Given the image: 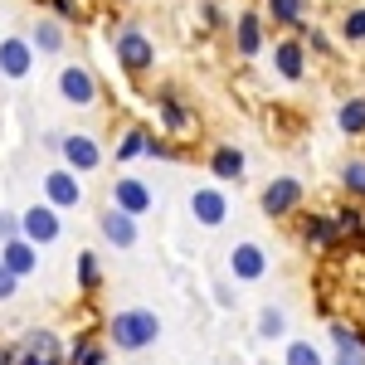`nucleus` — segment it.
Masks as SVG:
<instances>
[{
    "instance_id": "obj_1",
    "label": "nucleus",
    "mask_w": 365,
    "mask_h": 365,
    "mask_svg": "<svg viewBox=\"0 0 365 365\" xmlns=\"http://www.w3.org/2000/svg\"><path fill=\"white\" fill-rule=\"evenodd\" d=\"M108 341H113L117 351L137 356V351H146V346L161 341V317L151 307H122V312L108 317Z\"/></svg>"
},
{
    "instance_id": "obj_2",
    "label": "nucleus",
    "mask_w": 365,
    "mask_h": 365,
    "mask_svg": "<svg viewBox=\"0 0 365 365\" xmlns=\"http://www.w3.org/2000/svg\"><path fill=\"white\" fill-rule=\"evenodd\" d=\"M113 54H117V63H122V73L141 78V73L156 68V39H151L137 20H122V25L113 29Z\"/></svg>"
},
{
    "instance_id": "obj_3",
    "label": "nucleus",
    "mask_w": 365,
    "mask_h": 365,
    "mask_svg": "<svg viewBox=\"0 0 365 365\" xmlns=\"http://www.w3.org/2000/svg\"><path fill=\"white\" fill-rule=\"evenodd\" d=\"M302 200H307V185H302L297 175H273V180L263 185V195H258V210H263L268 220H287V215L302 210Z\"/></svg>"
},
{
    "instance_id": "obj_4",
    "label": "nucleus",
    "mask_w": 365,
    "mask_h": 365,
    "mask_svg": "<svg viewBox=\"0 0 365 365\" xmlns=\"http://www.w3.org/2000/svg\"><path fill=\"white\" fill-rule=\"evenodd\" d=\"M20 239H29L34 249H49L63 239V215H58L54 205H44V200H34L29 210H20Z\"/></svg>"
},
{
    "instance_id": "obj_5",
    "label": "nucleus",
    "mask_w": 365,
    "mask_h": 365,
    "mask_svg": "<svg viewBox=\"0 0 365 365\" xmlns=\"http://www.w3.org/2000/svg\"><path fill=\"white\" fill-rule=\"evenodd\" d=\"M98 73L88 68V63H63L58 68V98L68 103V108H93L98 103Z\"/></svg>"
},
{
    "instance_id": "obj_6",
    "label": "nucleus",
    "mask_w": 365,
    "mask_h": 365,
    "mask_svg": "<svg viewBox=\"0 0 365 365\" xmlns=\"http://www.w3.org/2000/svg\"><path fill=\"white\" fill-rule=\"evenodd\" d=\"M39 185H44V205H54L58 215H63V210H78V205H83V175H73L68 166H49Z\"/></svg>"
},
{
    "instance_id": "obj_7",
    "label": "nucleus",
    "mask_w": 365,
    "mask_h": 365,
    "mask_svg": "<svg viewBox=\"0 0 365 365\" xmlns=\"http://www.w3.org/2000/svg\"><path fill=\"white\" fill-rule=\"evenodd\" d=\"M58 161L73 170V175H93L103 166V146L93 132H63V146H58Z\"/></svg>"
},
{
    "instance_id": "obj_8",
    "label": "nucleus",
    "mask_w": 365,
    "mask_h": 365,
    "mask_svg": "<svg viewBox=\"0 0 365 365\" xmlns=\"http://www.w3.org/2000/svg\"><path fill=\"white\" fill-rule=\"evenodd\" d=\"M273 73L282 83H302L307 78V44H302V34L273 39Z\"/></svg>"
},
{
    "instance_id": "obj_9",
    "label": "nucleus",
    "mask_w": 365,
    "mask_h": 365,
    "mask_svg": "<svg viewBox=\"0 0 365 365\" xmlns=\"http://www.w3.org/2000/svg\"><path fill=\"white\" fill-rule=\"evenodd\" d=\"M229 278L234 282H263L268 278V249L253 244V239H239L229 249Z\"/></svg>"
},
{
    "instance_id": "obj_10",
    "label": "nucleus",
    "mask_w": 365,
    "mask_h": 365,
    "mask_svg": "<svg viewBox=\"0 0 365 365\" xmlns=\"http://www.w3.org/2000/svg\"><path fill=\"white\" fill-rule=\"evenodd\" d=\"M268 44V20L258 10H239L234 15V54L239 58H258Z\"/></svg>"
},
{
    "instance_id": "obj_11",
    "label": "nucleus",
    "mask_w": 365,
    "mask_h": 365,
    "mask_svg": "<svg viewBox=\"0 0 365 365\" xmlns=\"http://www.w3.org/2000/svg\"><path fill=\"white\" fill-rule=\"evenodd\" d=\"M29 73H34V49H29V39L25 34H5V39H0V78L25 83Z\"/></svg>"
},
{
    "instance_id": "obj_12",
    "label": "nucleus",
    "mask_w": 365,
    "mask_h": 365,
    "mask_svg": "<svg viewBox=\"0 0 365 365\" xmlns=\"http://www.w3.org/2000/svg\"><path fill=\"white\" fill-rule=\"evenodd\" d=\"M151 205H156V195H151L146 180H137V175H117L113 180V210L141 220V215H151Z\"/></svg>"
},
{
    "instance_id": "obj_13",
    "label": "nucleus",
    "mask_w": 365,
    "mask_h": 365,
    "mask_svg": "<svg viewBox=\"0 0 365 365\" xmlns=\"http://www.w3.org/2000/svg\"><path fill=\"white\" fill-rule=\"evenodd\" d=\"M190 220L205 229H220L229 220V195L220 185H195L190 190Z\"/></svg>"
},
{
    "instance_id": "obj_14",
    "label": "nucleus",
    "mask_w": 365,
    "mask_h": 365,
    "mask_svg": "<svg viewBox=\"0 0 365 365\" xmlns=\"http://www.w3.org/2000/svg\"><path fill=\"white\" fill-rule=\"evenodd\" d=\"M98 234H103V239H108L113 249H122V253L137 249V239H141L137 220H132V215H122V210H113V205H108V210L98 215Z\"/></svg>"
},
{
    "instance_id": "obj_15",
    "label": "nucleus",
    "mask_w": 365,
    "mask_h": 365,
    "mask_svg": "<svg viewBox=\"0 0 365 365\" xmlns=\"http://www.w3.org/2000/svg\"><path fill=\"white\" fill-rule=\"evenodd\" d=\"M29 49L34 54H63L68 49V29H63V20H54V15H39L34 25H29Z\"/></svg>"
},
{
    "instance_id": "obj_16",
    "label": "nucleus",
    "mask_w": 365,
    "mask_h": 365,
    "mask_svg": "<svg viewBox=\"0 0 365 365\" xmlns=\"http://www.w3.org/2000/svg\"><path fill=\"white\" fill-rule=\"evenodd\" d=\"M244 170H249V156H244V151H239V146H215V151H210V175H215V180H220V185H239V180H244Z\"/></svg>"
},
{
    "instance_id": "obj_17",
    "label": "nucleus",
    "mask_w": 365,
    "mask_h": 365,
    "mask_svg": "<svg viewBox=\"0 0 365 365\" xmlns=\"http://www.w3.org/2000/svg\"><path fill=\"white\" fill-rule=\"evenodd\" d=\"M156 117H161V132H166V137H185V132L195 127V122H190V113H185V103H180L170 88H161V93H156Z\"/></svg>"
},
{
    "instance_id": "obj_18",
    "label": "nucleus",
    "mask_w": 365,
    "mask_h": 365,
    "mask_svg": "<svg viewBox=\"0 0 365 365\" xmlns=\"http://www.w3.org/2000/svg\"><path fill=\"white\" fill-rule=\"evenodd\" d=\"M0 268H10L15 278H29V273H39V249L29 239H10V244H0Z\"/></svg>"
},
{
    "instance_id": "obj_19",
    "label": "nucleus",
    "mask_w": 365,
    "mask_h": 365,
    "mask_svg": "<svg viewBox=\"0 0 365 365\" xmlns=\"http://www.w3.org/2000/svg\"><path fill=\"white\" fill-rule=\"evenodd\" d=\"M297 239H302L307 249H336V244H341L336 220H331V215H302V225H297Z\"/></svg>"
},
{
    "instance_id": "obj_20",
    "label": "nucleus",
    "mask_w": 365,
    "mask_h": 365,
    "mask_svg": "<svg viewBox=\"0 0 365 365\" xmlns=\"http://www.w3.org/2000/svg\"><path fill=\"white\" fill-rule=\"evenodd\" d=\"M20 351L25 356H39V361H68V351H63V341H58V331H49V327H29L25 341H20Z\"/></svg>"
},
{
    "instance_id": "obj_21",
    "label": "nucleus",
    "mask_w": 365,
    "mask_h": 365,
    "mask_svg": "<svg viewBox=\"0 0 365 365\" xmlns=\"http://www.w3.org/2000/svg\"><path fill=\"white\" fill-rule=\"evenodd\" d=\"M268 20L292 34H307V0H268Z\"/></svg>"
},
{
    "instance_id": "obj_22",
    "label": "nucleus",
    "mask_w": 365,
    "mask_h": 365,
    "mask_svg": "<svg viewBox=\"0 0 365 365\" xmlns=\"http://www.w3.org/2000/svg\"><path fill=\"white\" fill-rule=\"evenodd\" d=\"M331 220H336L341 244H346V239L365 244V210H361V205H341V210H331Z\"/></svg>"
},
{
    "instance_id": "obj_23",
    "label": "nucleus",
    "mask_w": 365,
    "mask_h": 365,
    "mask_svg": "<svg viewBox=\"0 0 365 365\" xmlns=\"http://www.w3.org/2000/svg\"><path fill=\"white\" fill-rule=\"evenodd\" d=\"M336 127L346 137H365V98H346L336 108Z\"/></svg>"
},
{
    "instance_id": "obj_24",
    "label": "nucleus",
    "mask_w": 365,
    "mask_h": 365,
    "mask_svg": "<svg viewBox=\"0 0 365 365\" xmlns=\"http://www.w3.org/2000/svg\"><path fill=\"white\" fill-rule=\"evenodd\" d=\"M63 365H108V346L93 336H78L73 346H68V361Z\"/></svg>"
},
{
    "instance_id": "obj_25",
    "label": "nucleus",
    "mask_w": 365,
    "mask_h": 365,
    "mask_svg": "<svg viewBox=\"0 0 365 365\" xmlns=\"http://www.w3.org/2000/svg\"><path fill=\"white\" fill-rule=\"evenodd\" d=\"M146 137H151V132H141V127H127V132H122V137H117V161H122V166H127V161H141V156H146Z\"/></svg>"
},
{
    "instance_id": "obj_26",
    "label": "nucleus",
    "mask_w": 365,
    "mask_h": 365,
    "mask_svg": "<svg viewBox=\"0 0 365 365\" xmlns=\"http://www.w3.org/2000/svg\"><path fill=\"white\" fill-rule=\"evenodd\" d=\"M253 331H258V341H282V336H287V312H282V307H263Z\"/></svg>"
},
{
    "instance_id": "obj_27",
    "label": "nucleus",
    "mask_w": 365,
    "mask_h": 365,
    "mask_svg": "<svg viewBox=\"0 0 365 365\" xmlns=\"http://www.w3.org/2000/svg\"><path fill=\"white\" fill-rule=\"evenodd\" d=\"M78 287H83L88 297L103 287V263H98V253H93V249H78Z\"/></svg>"
},
{
    "instance_id": "obj_28",
    "label": "nucleus",
    "mask_w": 365,
    "mask_h": 365,
    "mask_svg": "<svg viewBox=\"0 0 365 365\" xmlns=\"http://www.w3.org/2000/svg\"><path fill=\"white\" fill-rule=\"evenodd\" d=\"M341 190L351 200H365V156H351V161L341 166Z\"/></svg>"
},
{
    "instance_id": "obj_29",
    "label": "nucleus",
    "mask_w": 365,
    "mask_h": 365,
    "mask_svg": "<svg viewBox=\"0 0 365 365\" xmlns=\"http://www.w3.org/2000/svg\"><path fill=\"white\" fill-rule=\"evenodd\" d=\"M282 365H327V356L312 341H287L282 346Z\"/></svg>"
},
{
    "instance_id": "obj_30",
    "label": "nucleus",
    "mask_w": 365,
    "mask_h": 365,
    "mask_svg": "<svg viewBox=\"0 0 365 365\" xmlns=\"http://www.w3.org/2000/svg\"><path fill=\"white\" fill-rule=\"evenodd\" d=\"M341 39L346 44H365V5H351L341 15Z\"/></svg>"
},
{
    "instance_id": "obj_31",
    "label": "nucleus",
    "mask_w": 365,
    "mask_h": 365,
    "mask_svg": "<svg viewBox=\"0 0 365 365\" xmlns=\"http://www.w3.org/2000/svg\"><path fill=\"white\" fill-rule=\"evenodd\" d=\"M146 156L151 161H180V146L170 137H146Z\"/></svg>"
},
{
    "instance_id": "obj_32",
    "label": "nucleus",
    "mask_w": 365,
    "mask_h": 365,
    "mask_svg": "<svg viewBox=\"0 0 365 365\" xmlns=\"http://www.w3.org/2000/svg\"><path fill=\"white\" fill-rule=\"evenodd\" d=\"M302 44H307V54H317V58H331V39H327V34H322L317 25H307Z\"/></svg>"
},
{
    "instance_id": "obj_33",
    "label": "nucleus",
    "mask_w": 365,
    "mask_h": 365,
    "mask_svg": "<svg viewBox=\"0 0 365 365\" xmlns=\"http://www.w3.org/2000/svg\"><path fill=\"white\" fill-rule=\"evenodd\" d=\"M200 20H205L210 29H225L229 25V15L220 10V0H200Z\"/></svg>"
},
{
    "instance_id": "obj_34",
    "label": "nucleus",
    "mask_w": 365,
    "mask_h": 365,
    "mask_svg": "<svg viewBox=\"0 0 365 365\" xmlns=\"http://www.w3.org/2000/svg\"><path fill=\"white\" fill-rule=\"evenodd\" d=\"M20 239V210H0V244Z\"/></svg>"
},
{
    "instance_id": "obj_35",
    "label": "nucleus",
    "mask_w": 365,
    "mask_h": 365,
    "mask_svg": "<svg viewBox=\"0 0 365 365\" xmlns=\"http://www.w3.org/2000/svg\"><path fill=\"white\" fill-rule=\"evenodd\" d=\"M54 10V20H78V0H39Z\"/></svg>"
},
{
    "instance_id": "obj_36",
    "label": "nucleus",
    "mask_w": 365,
    "mask_h": 365,
    "mask_svg": "<svg viewBox=\"0 0 365 365\" xmlns=\"http://www.w3.org/2000/svg\"><path fill=\"white\" fill-rule=\"evenodd\" d=\"M15 292H20V278H15L10 268H0V302H10Z\"/></svg>"
},
{
    "instance_id": "obj_37",
    "label": "nucleus",
    "mask_w": 365,
    "mask_h": 365,
    "mask_svg": "<svg viewBox=\"0 0 365 365\" xmlns=\"http://www.w3.org/2000/svg\"><path fill=\"white\" fill-rule=\"evenodd\" d=\"M331 365H365V351H361V346H346V351L331 356Z\"/></svg>"
},
{
    "instance_id": "obj_38",
    "label": "nucleus",
    "mask_w": 365,
    "mask_h": 365,
    "mask_svg": "<svg viewBox=\"0 0 365 365\" xmlns=\"http://www.w3.org/2000/svg\"><path fill=\"white\" fill-rule=\"evenodd\" d=\"M215 302H220V307H234V292H229L225 282H215Z\"/></svg>"
},
{
    "instance_id": "obj_39",
    "label": "nucleus",
    "mask_w": 365,
    "mask_h": 365,
    "mask_svg": "<svg viewBox=\"0 0 365 365\" xmlns=\"http://www.w3.org/2000/svg\"><path fill=\"white\" fill-rule=\"evenodd\" d=\"M20 361V346H0V365H15Z\"/></svg>"
},
{
    "instance_id": "obj_40",
    "label": "nucleus",
    "mask_w": 365,
    "mask_h": 365,
    "mask_svg": "<svg viewBox=\"0 0 365 365\" xmlns=\"http://www.w3.org/2000/svg\"><path fill=\"white\" fill-rule=\"evenodd\" d=\"M15 365H58V361H39V356H25V351H20V361Z\"/></svg>"
}]
</instances>
